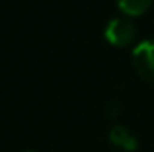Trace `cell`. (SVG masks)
Wrapping results in <instances>:
<instances>
[{"label":"cell","instance_id":"cell-3","mask_svg":"<svg viewBox=\"0 0 154 152\" xmlns=\"http://www.w3.org/2000/svg\"><path fill=\"white\" fill-rule=\"evenodd\" d=\"M109 141L115 148L123 150V152H135L139 148V141L137 137L123 125H113L109 131Z\"/></svg>","mask_w":154,"mask_h":152},{"label":"cell","instance_id":"cell-5","mask_svg":"<svg viewBox=\"0 0 154 152\" xmlns=\"http://www.w3.org/2000/svg\"><path fill=\"white\" fill-rule=\"evenodd\" d=\"M23 152H35V150H23Z\"/></svg>","mask_w":154,"mask_h":152},{"label":"cell","instance_id":"cell-4","mask_svg":"<svg viewBox=\"0 0 154 152\" xmlns=\"http://www.w3.org/2000/svg\"><path fill=\"white\" fill-rule=\"evenodd\" d=\"M117 4L125 16L135 18V16H143L152 6V0H117Z\"/></svg>","mask_w":154,"mask_h":152},{"label":"cell","instance_id":"cell-2","mask_svg":"<svg viewBox=\"0 0 154 152\" xmlns=\"http://www.w3.org/2000/svg\"><path fill=\"white\" fill-rule=\"evenodd\" d=\"M133 66L140 78L146 82H154V41H143L133 51Z\"/></svg>","mask_w":154,"mask_h":152},{"label":"cell","instance_id":"cell-1","mask_svg":"<svg viewBox=\"0 0 154 152\" xmlns=\"http://www.w3.org/2000/svg\"><path fill=\"white\" fill-rule=\"evenodd\" d=\"M137 37V26L127 18H113L105 26V39L115 47H127Z\"/></svg>","mask_w":154,"mask_h":152}]
</instances>
